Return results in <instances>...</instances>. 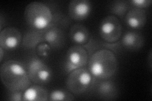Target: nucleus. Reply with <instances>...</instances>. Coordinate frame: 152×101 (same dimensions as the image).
<instances>
[{
    "instance_id": "obj_1",
    "label": "nucleus",
    "mask_w": 152,
    "mask_h": 101,
    "mask_svg": "<svg viewBox=\"0 0 152 101\" xmlns=\"http://www.w3.org/2000/svg\"><path fill=\"white\" fill-rule=\"evenodd\" d=\"M0 76L8 90L24 91L31 85L26 66L15 60L4 61L0 68Z\"/></svg>"
},
{
    "instance_id": "obj_2",
    "label": "nucleus",
    "mask_w": 152,
    "mask_h": 101,
    "mask_svg": "<svg viewBox=\"0 0 152 101\" xmlns=\"http://www.w3.org/2000/svg\"><path fill=\"white\" fill-rule=\"evenodd\" d=\"M118 68V59L113 52L101 49L89 56L88 70L94 78L107 80L115 75Z\"/></svg>"
},
{
    "instance_id": "obj_3",
    "label": "nucleus",
    "mask_w": 152,
    "mask_h": 101,
    "mask_svg": "<svg viewBox=\"0 0 152 101\" xmlns=\"http://www.w3.org/2000/svg\"><path fill=\"white\" fill-rule=\"evenodd\" d=\"M53 13L44 3L34 1L28 3L24 10V19L30 28L45 31L50 27Z\"/></svg>"
},
{
    "instance_id": "obj_4",
    "label": "nucleus",
    "mask_w": 152,
    "mask_h": 101,
    "mask_svg": "<svg viewBox=\"0 0 152 101\" xmlns=\"http://www.w3.org/2000/svg\"><path fill=\"white\" fill-rule=\"evenodd\" d=\"M96 78L88 69L80 68L76 69L68 74L66 80L67 90L74 95H81L91 89L95 84Z\"/></svg>"
},
{
    "instance_id": "obj_5",
    "label": "nucleus",
    "mask_w": 152,
    "mask_h": 101,
    "mask_svg": "<svg viewBox=\"0 0 152 101\" xmlns=\"http://www.w3.org/2000/svg\"><path fill=\"white\" fill-rule=\"evenodd\" d=\"M28 75L31 82L44 85L51 81L53 73L50 67L38 57H32L26 65Z\"/></svg>"
},
{
    "instance_id": "obj_6",
    "label": "nucleus",
    "mask_w": 152,
    "mask_h": 101,
    "mask_svg": "<svg viewBox=\"0 0 152 101\" xmlns=\"http://www.w3.org/2000/svg\"><path fill=\"white\" fill-rule=\"evenodd\" d=\"M99 34L107 43H114L119 41L122 34V26L118 18L108 15L103 18L99 23Z\"/></svg>"
},
{
    "instance_id": "obj_7",
    "label": "nucleus",
    "mask_w": 152,
    "mask_h": 101,
    "mask_svg": "<svg viewBox=\"0 0 152 101\" xmlns=\"http://www.w3.org/2000/svg\"><path fill=\"white\" fill-rule=\"evenodd\" d=\"M89 56L83 46L75 45L70 47L66 52L64 60V70L69 74L72 71L84 68L88 62Z\"/></svg>"
},
{
    "instance_id": "obj_8",
    "label": "nucleus",
    "mask_w": 152,
    "mask_h": 101,
    "mask_svg": "<svg viewBox=\"0 0 152 101\" xmlns=\"http://www.w3.org/2000/svg\"><path fill=\"white\" fill-rule=\"evenodd\" d=\"M23 36L15 27H8L0 32V47L5 51H13L22 46Z\"/></svg>"
},
{
    "instance_id": "obj_9",
    "label": "nucleus",
    "mask_w": 152,
    "mask_h": 101,
    "mask_svg": "<svg viewBox=\"0 0 152 101\" xmlns=\"http://www.w3.org/2000/svg\"><path fill=\"white\" fill-rule=\"evenodd\" d=\"M91 12L92 4L88 0H72L69 4L68 15L74 21H83L90 16Z\"/></svg>"
},
{
    "instance_id": "obj_10",
    "label": "nucleus",
    "mask_w": 152,
    "mask_h": 101,
    "mask_svg": "<svg viewBox=\"0 0 152 101\" xmlns=\"http://www.w3.org/2000/svg\"><path fill=\"white\" fill-rule=\"evenodd\" d=\"M146 12L143 9L132 7L124 17L126 25L133 30H139L144 27L146 23Z\"/></svg>"
},
{
    "instance_id": "obj_11",
    "label": "nucleus",
    "mask_w": 152,
    "mask_h": 101,
    "mask_svg": "<svg viewBox=\"0 0 152 101\" xmlns=\"http://www.w3.org/2000/svg\"><path fill=\"white\" fill-rule=\"evenodd\" d=\"M45 42L52 49H59L64 46L65 37L62 29L55 27H50L44 31Z\"/></svg>"
},
{
    "instance_id": "obj_12",
    "label": "nucleus",
    "mask_w": 152,
    "mask_h": 101,
    "mask_svg": "<svg viewBox=\"0 0 152 101\" xmlns=\"http://www.w3.org/2000/svg\"><path fill=\"white\" fill-rule=\"evenodd\" d=\"M96 94L102 100H112L115 99L118 96V89L113 81L102 80L96 86Z\"/></svg>"
},
{
    "instance_id": "obj_13",
    "label": "nucleus",
    "mask_w": 152,
    "mask_h": 101,
    "mask_svg": "<svg viewBox=\"0 0 152 101\" xmlns=\"http://www.w3.org/2000/svg\"><path fill=\"white\" fill-rule=\"evenodd\" d=\"M145 40L142 36L136 31H127L122 37L121 45L125 49L130 51H137L144 46Z\"/></svg>"
},
{
    "instance_id": "obj_14",
    "label": "nucleus",
    "mask_w": 152,
    "mask_h": 101,
    "mask_svg": "<svg viewBox=\"0 0 152 101\" xmlns=\"http://www.w3.org/2000/svg\"><path fill=\"white\" fill-rule=\"evenodd\" d=\"M42 42H45L44 31L29 28L23 36L22 46L27 50L34 49Z\"/></svg>"
},
{
    "instance_id": "obj_15",
    "label": "nucleus",
    "mask_w": 152,
    "mask_h": 101,
    "mask_svg": "<svg viewBox=\"0 0 152 101\" xmlns=\"http://www.w3.org/2000/svg\"><path fill=\"white\" fill-rule=\"evenodd\" d=\"M69 38L76 45L84 46L90 39L88 28L81 23H75L70 28Z\"/></svg>"
},
{
    "instance_id": "obj_16",
    "label": "nucleus",
    "mask_w": 152,
    "mask_h": 101,
    "mask_svg": "<svg viewBox=\"0 0 152 101\" xmlns=\"http://www.w3.org/2000/svg\"><path fill=\"white\" fill-rule=\"evenodd\" d=\"M48 99V91L41 85H31L23 91V101H46Z\"/></svg>"
},
{
    "instance_id": "obj_17",
    "label": "nucleus",
    "mask_w": 152,
    "mask_h": 101,
    "mask_svg": "<svg viewBox=\"0 0 152 101\" xmlns=\"http://www.w3.org/2000/svg\"><path fill=\"white\" fill-rule=\"evenodd\" d=\"M131 9V4L129 1L123 0H117L111 3L109 12L112 15L117 18H124L128 11Z\"/></svg>"
},
{
    "instance_id": "obj_18",
    "label": "nucleus",
    "mask_w": 152,
    "mask_h": 101,
    "mask_svg": "<svg viewBox=\"0 0 152 101\" xmlns=\"http://www.w3.org/2000/svg\"><path fill=\"white\" fill-rule=\"evenodd\" d=\"M74 100V94L69 90L55 89L49 94L48 100L50 101H71Z\"/></svg>"
},
{
    "instance_id": "obj_19",
    "label": "nucleus",
    "mask_w": 152,
    "mask_h": 101,
    "mask_svg": "<svg viewBox=\"0 0 152 101\" xmlns=\"http://www.w3.org/2000/svg\"><path fill=\"white\" fill-rule=\"evenodd\" d=\"M70 20L71 19L69 17H66L63 13H53V18L50 27H55L63 30V28H66L69 26L70 23Z\"/></svg>"
},
{
    "instance_id": "obj_20",
    "label": "nucleus",
    "mask_w": 152,
    "mask_h": 101,
    "mask_svg": "<svg viewBox=\"0 0 152 101\" xmlns=\"http://www.w3.org/2000/svg\"><path fill=\"white\" fill-rule=\"evenodd\" d=\"M132 7L140 9H145L151 6V0H131L129 1Z\"/></svg>"
},
{
    "instance_id": "obj_21",
    "label": "nucleus",
    "mask_w": 152,
    "mask_h": 101,
    "mask_svg": "<svg viewBox=\"0 0 152 101\" xmlns=\"http://www.w3.org/2000/svg\"><path fill=\"white\" fill-rule=\"evenodd\" d=\"M23 91L8 90L7 100L10 101H23Z\"/></svg>"
},
{
    "instance_id": "obj_22",
    "label": "nucleus",
    "mask_w": 152,
    "mask_h": 101,
    "mask_svg": "<svg viewBox=\"0 0 152 101\" xmlns=\"http://www.w3.org/2000/svg\"><path fill=\"white\" fill-rule=\"evenodd\" d=\"M51 47L46 42H42L36 48L37 52L39 56L42 57H46L48 56Z\"/></svg>"
},
{
    "instance_id": "obj_23",
    "label": "nucleus",
    "mask_w": 152,
    "mask_h": 101,
    "mask_svg": "<svg viewBox=\"0 0 152 101\" xmlns=\"http://www.w3.org/2000/svg\"><path fill=\"white\" fill-rule=\"evenodd\" d=\"M4 52H5V50H4L3 47H0V62H2L3 57L4 56Z\"/></svg>"
},
{
    "instance_id": "obj_24",
    "label": "nucleus",
    "mask_w": 152,
    "mask_h": 101,
    "mask_svg": "<svg viewBox=\"0 0 152 101\" xmlns=\"http://www.w3.org/2000/svg\"><path fill=\"white\" fill-rule=\"evenodd\" d=\"M5 20V18H4L3 17V15H2V14H1V16H0V28H1V31L3 29V26H4V20ZM5 21V20H4Z\"/></svg>"
},
{
    "instance_id": "obj_25",
    "label": "nucleus",
    "mask_w": 152,
    "mask_h": 101,
    "mask_svg": "<svg viewBox=\"0 0 152 101\" xmlns=\"http://www.w3.org/2000/svg\"><path fill=\"white\" fill-rule=\"evenodd\" d=\"M151 51L150 52V54H149V57L148 58V61L149 62V66L150 67V69H151Z\"/></svg>"
}]
</instances>
